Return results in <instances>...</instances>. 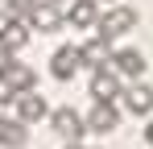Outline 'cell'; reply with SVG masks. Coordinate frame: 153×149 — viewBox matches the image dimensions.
<instances>
[{
    "instance_id": "obj_19",
    "label": "cell",
    "mask_w": 153,
    "mask_h": 149,
    "mask_svg": "<svg viewBox=\"0 0 153 149\" xmlns=\"http://www.w3.org/2000/svg\"><path fill=\"white\" fill-rule=\"evenodd\" d=\"M66 149H83V141H71V145H66Z\"/></svg>"
},
{
    "instance_id": "obj_13",
    "label": "cell",
    "mask_w": 153,
    "mask_h": 149,
    "mask_svg": "<svg viewBox=\"0 0 153 149\" xmlns=\"http://www.w3.org/2000/svg\"><path fill=\"white\" fill-rule=\"evenodd\" d=\"M4 79L13 83V91H17V95H21V91H37V71L25 66V62H13V66L4 71Z\"/></svg>"
},
{
    "instance_id": "obj_5",
    "label": "cell",
    "mask_w": 153,
    "mask_h": 149,
    "mask_svg": "<svg viewBox=\"0 0 153 149\" xmlns=\"http://www.w3.org/2000/svg\"><path fill=\"white\" fill-rule=\"evenodd\" d=\"M25 25L33 29V33H58V29L66 25V17H62V8H58V4L37 0V8L29 13V21H25Z\"/></svg>"
},
{
    "instance_id": "obj_9",
    "label": "cell",
    "mask_w": 153,
    "mask_h": 149,
    "mask_svg": "<svg viewBox=\"0 0 153 149\" xmlns=\"http://www.w3.org/2000/svg\"><path fill=\"white\" fill-rule=\"evenodd\" d=\"M79 66H83V62H79V46H58L50 54V74L58 83H71L79 74Z\"/></svg>"
},
{
    "instance_id": "obj_12",
    "label": "cell",
    "mask_w": 153,
    "mask_h": 149,
    "mask_svg": "<svg viewBox=\"0 0 153 149\" xmlns=\"http://www.w3.org/2000/svg\"><path fill=\"white\" fill-rule=\"evenodd\" d=\"M29 37H33V29H29L25 21H4V29H0V46L13 50V54H21V50L29 46Z\"/></svg>"
},
{
    "instance_id": "obj_15",
    "label": "cell",
    "mask_w": 153,
    "mask_h": 149,
    "mask_svg": "<svg viewBox=\"0 0 153 149\" xmlns=\"http://www.w3.org/2000/svg\"><path fill=\"white\" fill-rule=\"evenodd\" d=\"M0 4H4L8 21H29V13L37 8V0H0Z\"/></svg>"
},
{
    "instance_id": "obj_20",
    "label": "cell",
    "mask_w": 153,
    "mask_h": 149,
    "mask_svg": "<svg viewBox=\"0 0 153 149\" xmlns=\"http://www.w3.org/2000/svg\"><path fill=\"white\" fill-rule=\"evenodd\" d=\"M108 4H120V0H108Z\"/></svg>"
},
{
    "instance_id": "obj_4",
    "label": "cell",
    "mask_w": 153,
    "mask_h": 149,
    "mask_svg": "<svg viewBox=\"0 0 153 149\" xmlns=\"http://www.w3.org/2000/svg\"><path fill=\"white\" fill-rule=\"evenodd\" d=\"M108 66L120 74V79H141L145 66H149V58H145L137 46H120V50H112V62H108Z\"/></svg>"
},
{
    "instance_id": "obj_3",
    "label": "cell",
    "mask_w": 153,
    "mask_h": 149,
    "mask_svg": "<svg viewBox=\"0 0 153 149\" xmlns=\"http://www.w3.org/2000/svg\"><path fill=\"white\" fill-rule=\"evenodd\" d=\"M46 120H50V128L62 137V141H66V145H71V141H83V133H87V124H83V112H79V108H71V104L54 108Z\"/></svg>"
},
{
    "instance_id": "obj_21",
    "label": "cell",
    "mask_w": 153,
    "mask_h": 149,
    "mask_svg": "<svg viewBox=\"0 0 153 149\" xmlns=\"http://www.w3.org/2000/svg\"><path fill=\"white\" fill-rule=\"evenodd\" d=\"M50 4H62V0H50Z\"/></svg>"
},
{
    "instance_id": "obj_1",
    "label": "cell",
    "mask_w": 153,
    "mask_h": 149,
    "mask_svg": "<svg viewBox=\"0 0 153 149\" xmlns=\"http://www.w3.org/2000/svg\"><path fill=\"white\" fill-rule=\"evenodd\" d=\"M100 37H108V42H116L120 33H128V29H137V8L132 4H112L108 13H100Z\"/></svg>"
},
{
    "instance_id": "obj_11",
    "label": "cell",
    "mask_w": 153,
    "mask_h": 149,
    "mask_svg": "<svg viewBox=\"0 0 153 149\" xmlns=\"http://www.w3.org/2000/svg\"><path fill=\"white\" fill-rule=\"evenodd\" d=\"M120 99H124V108L132 116H149L153 112V87L149 83H128L124 91H120Z\"/></svg>"
},
{
    "instance_id": "obj_18",
    "label": "cell",
    "mask_w": 153,
    "mask_h": 149,
    "mask_svg": "<svg viewBox=\"0 0 153 149\" xmlns=\"http://www.w3.org/2000/svg\"><path fill=\"white\" fill-rule=\"evenodd\" d=\"M145 141H149V145H153V120L145 124Z\"/></svg>"
},
{
    "instance_id": "obj_6",
    "label": "cell",
    "mask_w": 153,
    "mask_h": 149,
    "mask_svg": "<svg viewBox=\"0 0 153 149\" xmlns=\"http://www.w3.org/2000/svg\"><path fill=\"white\" fill-rule=\"evenodd\" d=\"M87 91H91V99H116L124 91V79L112 71V66H100V71H91V79H87Z\"/></svg>"
},
{
    "instance_id": "obj_22",
    "label": "cell",
    "mask_w": 153,
    "mask_h": 149,
    "mask_svg": "<svg viewBox=\"0 0 153 149\" xmlns=\"http://www.w3.org/2000/svg\"><path fill=\"white\" fill-rule=\"evenodd\" d=\"M0 120H4V116H0Z\"/></svg>"
},
{
    "instance_id": "obj_16",
    "label": "cell",
    "mask_w": 153,
    "mask_h": 149,
    "mask_svg": "<svg viewBox=\"0 0 153 149\" xmlns=\"http://www.w3.org/2000/svg\"><path fill=\"white\" fill-rule=\"evenodd\" d=\"M13 99H17V91H13V83H8V79L0 74V108H8Z\"/></svg>"
},
{
    "instance_id": "obj_17",
    "label": "cell",
    "mask_w": 153,
    "mask_h": 149,
    "mask_svg": "<svg viewBox=\"0 0 153 149\" xmlns=\"http://www.w3.org/2000/svg\"><path fill=\"white\" fill-rule=\"evenodd\" d=\"M13 62H17V54H13V50H4V46H0V74L8 71V66H13Z\"/></svg>"
},
{
    "instance_id": "obj_2",
    "label": "cell",
    "mask_w": 153,
    "mask_h": 149,
    "mask_svg": "<svg viewBox=\"0 0 153 149\" xmlns=\"http://www.w3.org/2000/svg\"><path fill=\"white\" fill-rule=\"evenodd\" d=\"M83 124H87V133H100V137L116 133V128H120V108H116V99H95V104L87 108Z\"/></svg>"
},
{
    "instance_id": "obj_8",
    "label": "cell",
    "mask_w": 153,
    "mask_h": 149,
    "mask_svg": "<svg viewBox=\"0 0 153 149\" xmlns=\"http://www.w3.org/2000/svg\"><path fill=\"white\" fill-rule=\"evenodd\" d=\"M13 108H17V120L21 124H37V120L50 116V99H42L37 91H21L13 99Z\"/></svg>"
},
{
    "instance_id": "obj_7",
    "label": "cell",
    "mask_w": 153,
    "mask_h": 149,
    "mask_svg": "<svg viewBox=\"0 0 153 149\" xmlns=\"http://www.w3.org/2000/svg\"><path fill=\"white\" fill-rule=\"evenodd\" d=\"M66 25L71 29H95L100 25V0H66Z\"/></svg>"
},
{
    "instance_id": "obj_14",
    "label": "cell",
    "mask_w": 153,
    "mask_h": 149,
    "mask_svg": "<svg viewBox=\"0 0 153 149\" xmlns=\"http://www.w3.org/2000/svg\"><path fill=\"white\" fill-rule=\"evenodd\" d=\"M29 141V124H21V120H0V149H21Z\"/></svg>"
},
{
    "instance_id": "obj_10",
    "label": "cell",
    "mask_w": 153,
    "mask_h": 149,
    "mask_svg": "<svg viewBox=\"0 0 153 149\" xmlns=\"http://www.w3.org/2000/svg\"><path fill=\"white\" fill-rule=\"evenodd\" d=\"M112 50H116V46H112L108 37L95 33V37H87V42L79 46V62H83V66H91V71H100V66L112 62Z\"/></svg>"
}]
</instances>
